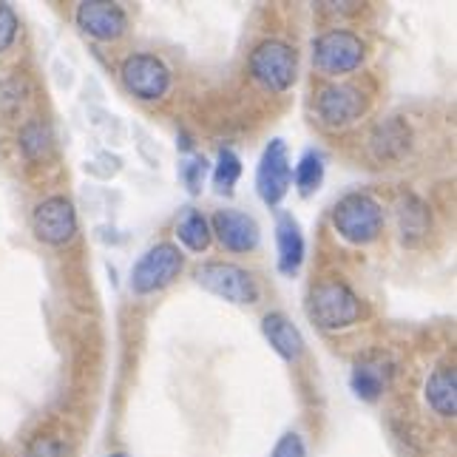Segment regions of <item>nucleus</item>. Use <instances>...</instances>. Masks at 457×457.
Segmentation results:
<instances>
[{
    "instance_id": "obj_13",
    "label": "nucleus",
    "mask_w": 457,
    "mask_h": 457,
    "mask_svg": "<svg viewBox=\"0 0 457 457\" xmlns=\"http://www.w3.org/2000/svg\"><path fill=\"white\" fill-rule=\"evenodd\" d=\"M262 333H264V338L270 341V346L285 361H295L298 355L304 353V338H302L298 327L287 319V315H281V312L264 315Z\"/></svg>"
},
{
    "instance_id": "obj_14",
    "label": "nucleus",
    "mask_w": 457,
    "mask_h": 457,
    "mask_svg": "<svg viewBox=\"0 0 457 457\" xmlns=\"http://www.w3.org/2000/svg\"><path fill=\"white\" fill-rule=\"evenodd\" d=\"M276 239H278V270L293 276L304 262V236H302V228H298V222L290 213H285L278 219Z\"/></svg>"
},
{
    "instance_id": "obj_2",
    "label": "nucleus",
    "mask_w": 457,
    "mask_h": 457,
    "mask_svg": "<svg viewBox=\"0 0 457 457\" xmlns=\"http://www.w3.org/2000/svg\"><path fill=\"white\" fill-rule=\"evenodd\" d=\"M333 225L346 242L367 245V242H375L384 230V211L372 196L350 194L336 204Z\"/></svg>"
},
{
    "instance_id": "obj_4",
    "label": "nucleus",
    "mask_w": 457,
    "mask_h": 457,
    "mask_svg": "<svg viewBox=\"0 0 457 457\" xmlns=\"http://www.w3.org/2000/svg\"><path fill=\"white\" fill-rule=\"evenodd\" d=\"M196 281L211 290L213 295L225 298V302H233V304H253L259 298V287L253 276L242 267L236 264H228V262H211V264H202L196 270Z\"/></svg>"
},
{
    "instance_id": "obj_8",
    "label": "nucleus",
    "mask_w": 457,
    "mask_h": 457,
    "mask_svg": "<svg viewBox=\"0 0 457 457\" xmlns=\"http://www.w3.org/2000/svg\"><path fill=\"white\" fill-rule=\"evenodd\" d=\"M31 225H35V233H37L40 242H46V245H66V242L74 239V233H77L74 204L66 196L43 199L35 208Z\"/></svg>"
},
{
    "instance_id": "obj_17",
    "label": "nucleus",
    "mask_w": 457,
    "mask_h": 457,
    "mask_svg": "<svg viewBox=\"0 0 457 457\" xmlns=\"http://www.w3.org/2000/svg\"><path fill=\"white\" fill-rule=\"evenodd\" d=\"M398 225H401V236L403 242L415 245L418 239L429 233V211L418 196H401L398 202Z\"/></svg>"
},
{
    "instance_id": "obj_18",
    "label": "nucleus",
    "mask_w": 457,
    "mask_h": 457,
    "mask_svg": "<svg viewBox=\"0 0 457 457\" xmlns=\"http://www.w3.org/2000/svg\"><path fill=\"white\" fill-rule=\"evenodd\" d=\"M177 233H179V239L185 242V247H191L194 253H202V250L211 245L208 219H204L199 211H185V216L179 219V225H177Z\"/></svg>"
},
{
    "instance_id": "obj_11",
    "label": "nucleus",
    "mask_w": 457,
    "mask_h": 457,
    "mask_svg": "<svg viewBox=\"0 0 457 457\" xmlns=\"http://www.w3.org/2000/svg\"><path fill=\"white\" fill-rule=\"evenodd\" d=\"M77 26L94 40H117V37H122L129 21H125V12L117 4L83 0V4L77 6Z\"/></svg>"
},
{
    "instance_id": "obj_24",
    "label": "nucleus",
    "mask_w": 457,
    "mask_h": 457,
    "mask_svg": "<svg viewBox=\"0 0 457 457\" xmlns=\"http://www.w3.org/2000/svg\"><path fill=\"white\" fill-rule=\"evenodd\" d=\"M204 170H208V162H204L202 156H194V160H187V162L182 165V179H185L187 191H191V194H199V191H202Z\"/></svg>"
},
{
    "instance_id": "obj_27",
    "label": "nucleus",
    "mask_w": 457,
    "mask_h": 457,
    "mask_svg": "<svg viewBox=\"0 0 457 457\" xmlns=\"http://www.w3.org/2000/svg\"><path fill=\"white\" fill-rule=\"evenodd\" d=\"M108 457H125V454H108Z\"/></svg>"
},
{
    "instance_id": "obj_21",
    "label": "nucleus",
    "mask_w": 457,
    "mask_h": 457,
    "mask_svg": "<svg viewBox=\"0 0 457 457\" xmlns=\"http://www.w3.org/2000/svg\"><path fill=\"white\" fill-rule=\"evenodd\" d=\"M21 148H23V154L29 156V160H40V156L49 154L52 151V131H49V125L40 122V120L23 125Z\"/></svg>"
},
{
    "instance_id": "obj_10",
    "label": "nucleus",
    "mask_w": 457,
    "mask_h": 457,
    "mask_svg": "<svg viewBox=\"0 0 457 457\" xmlns=\"http://www.w3.org/2000/svg\"><path fill=\"white\" fill-rule=\"evenodd\" d=\"M319 117L329 129H344V125H353L361 114L367 112V97L361 94V88L350 83H338V86H327L319 94Z\"/></svg>"
},
{
    "instance_id": "obj_15",
    "label": "nucleus",
    "mask_w": 457,
    "mask_h": 457,
    "mask_svg": "<svg viewBox=\"0 0 457 457\" xmlns=\"http://www.w3.org/2000/svg\"><path fill=\"white\" fill-rule=\"evenodd\" d=\"M427 403L440 418L457 415V372L454 367H437L427 381Z\"/></svg>"
},
{
    "instance_id": "obj_3",
    "label": "nucleus",
    "mask_w": 457,
    "mask_h": 457,
    "mask_svg": "<svg viewBox=\"0 0 457 457\" xmlns=\"http://www.w3.org/2000/svg\"><path fill=\"white\" fill-rule=\"evenodd\" d=\"M250 71L256 80L270 91H287L295 83L298 74V57L287 43L281 40H264L250 54Z\"/></svg>"
},
{
    "instance_id": "obj_5",
    "label": "nucleus",
    "mask_w": 457,
    "mask_h": 457,
    "mask_svg": "<svg viewBox=\"0 0 457 457\" xmlns=\"http://www.w3.org/2000/svg\"><path fill=\"white\" fill-rule=\"evenodd\" d=\"M364 60V43L353 31L333 29L321 35L312 46V62L324 74H350Z\"/></svg>"
},
{
    "instance_id": "obj_20",
    "label": "nucleus",
    "mask_w": 457,
    "mask_h": 457,
    "mask_svg": "<svg viewBox=\"0 0 457 457\" xmlns=\"http://www.w3.org/2000/svg\"><path fill=\"white\" fill-rule=\"evenodd\" d=\"M321 179H324V160H321V154H315V151H310V154H304L302 156V162L295 165V170H293V182H295V187L302 191L304 196H310L315 187L321 185Z\"/></svg>"
},
{
    "instance_id": "obj_19",
    "label": "nucleus",
    "mask_w": 457,
    "mask_h": 457,
    "mask_svg": "<svg viewBox=\"0 0 457 457\" xmlns=\"http://www.w3.org/2000/svg\"><path fill=\"white\" fill-rule=\"evenodd\" d=\"M384 384H386V372L384 367L378 364H370V361H364V364H358L355 372H353V389L358 398L364 401H375L378 395L384 392Z\"/></svg>"
},
{
    "instance_id": "obj_12",
    "label": "nucleus",
    "mask_w": 457,
    "mask_h": 457,
    "mask_svg": "<svg viewBox=\"0 0 457 457\" xmlns=\"http://www.w3.org/2000/svg\"><path fill=\"white\" fill-rule=\"evenodd\" d=\"M213 233L222 247L233 253H247L259 245V225L253 222V216L239 211H219L213 216Z\"/></svg>"
},
{
    "instance_id": "obj_23",
    "label": "nucleus",
    "mask_w": 457,
    "mask_h": 457,
    "mask_svg": "<svg viewBox=\"0 0 457 457\" xmlns=\"http://www.w3.org/2000/svg\"><path fill=\"white\" fill-rule=\"evenodd\" d=\"M26 457H69L66 446L57 437H35L26 449Z\"/></svg>"
},
{
    "instance_id": "obj_25",
    "label": "nucleus",
    "mask_w": 457,
    "mask_h": 457,
    "mask_svg": "<svg viewBox=\"0 0 457 457\" xmlns=\"http://www.w3.org/2000/svg\"><path fill=\"white\" fill-rule=\"evenodd\" d=\"M18 37V18L9 4H0V52H6Z\"/></svg>"
},
{
    "instance_id": "obj_7",
    "label": "nucleus",
    "mask_w": 457,
    "mask_h": 457,
    "mask_svg": "<svg viewBox=\"0 0 457 457\" xmlns=\"http://www.w3.org/2000/svg\"><path fill=\"white\" fill-rule=\"evenodd\" d=\"M122 83L139 100H160L170 86V71L154 54H131L122 62Z\"/></svg>"
},
{
    "instance_id": "obj_26",
    "label": "nucleus",
    "mask_w": 457,
    "mask_h": 457,
    "mask_svg": "<svg viewBox=\"0 0 457 457\" xmlns=\"http://www.w3.org/2000/svg\"><path fill=\"white\" fill-rule=\"evenodd\" d=\"M270 457H304V444H302V437H298L295 432H287V435L276 444V449H273Z\"/></svg>"
},
{
    "instance_id": "obj_1",
    "label": "nucleus",
    "mask_w": 457,
    "mask_h": 457,
    "mask_svg": "<svg viewBox=\"0 0 457 457\" xmlns=\"http://www.w3.org/2000/svg\"><path fill=\"white\" fill-rule=\"evenodd\" d=\"M307 312L321 329H344L361 319V302L344 281L327 278L310 290Z\"/></svg>"
},
{
    "instance_id": "obj_9",
    "label": "nucleus",
    "mask_w": 457,
    "mask_h": 457,
    "mask_svg": "<svg viewBox=\"0 0 457 457\" xmlns=\"http://www.w3.org/2000/svg\"><path fill=\"white\" fill-rule=\"evenodd\" d=\"M290 182H293V168L287 160V145L281 143V139H273V143L264 148L262 162H259V173H256L259 196L267 204H278L290 191Z\"/></svg>"
},
{
    "instance_id": "obj_6",
    "label": "nucleus",
    "mask_w": 457,
    "mask_h": 457,
    "mask_svg": "<svg viewBox=\"0 0 457 457\" xmlns=\"http://www.w3.org/2000/svg\"><path fill=\"white\" fill-rule=\"evenodd\" d=\"M182 273V253L173 245H156L137 262L131 285L137 293H156Z\"/></svg>"
},
{
    "instance_id": "obj_16",
    "label": "nucleus",
    "mask_w": 457,
    "mask_h": 457,
    "mask_svg": "<svg viewBox=\"0 0 457 457\" xmlns=\"http://www.w3.org/2000/svg\"><path fill=\"white\" fill-rule=\"evenodd\" d=\"M409 148V129L401 120H386L372 134V151L378 160H401Z\"/></svg>"
},
{
    "instance_id": "obj_22",
    "label": "nucleus",
    "mask_w": 457,
    "mask_h": 457,
    "mask_svg": "<svg viewBox=\"0 0 457 457\" xmlns=\"http://www.w3.org/2000/svg\"><path fill=\"white\" fill-rule=\"evenodd\" d=\"M239 173H242V160L236 156L233 151H222L219 154V165H216V173H213V182L222 194H230L233 185L239 182Z\"/></svg>"
}]
</instances>
